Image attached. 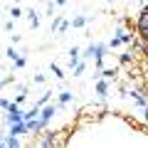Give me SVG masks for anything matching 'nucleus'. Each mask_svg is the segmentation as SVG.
Masks as SVG:
<instances>
[{
    "mask_svg": "<svg viewBox=\"0 0 148 148\" xmlns=\"http://www.w3.org/2000/svg\"><path fill=\"white\" fill-rule=\"evenodd\" d=\"M5 121L10 123V126H12V123H22V121H25V111L20 109V104L12 101V106L5 111Z\"/></svg>",
    "mask_w": 148,
    "mask_h": 148,
    "instance_id": "obj_1",
    "label": "nucleus"
},
{
    "mask_svg": "<svg viewBox=\"0 0 148 148\" xmlns=\"http://www.w3.org/2000/svg\"><path fill=\"white\" fill-rule=\"evenodd\" d=\"M37 148H57V133L54 131H45L37 141Z\"/></svg>",
    "mask_w": 148,
    "mask_h": 148,
    "instance_id": "obj_2",
    "label": "nucleus"
},
{
    "mask_svg": "<svg viewBox=\"0 0 148 148\" xmlns=\"http://www.w3.org/2000/svg\"><path fill=\"white\" fill-rule=\"evenodd\" d=\"M94 89H96V96H99V99H106V96H109V91H111V82L101 77V79H96Z\"/></svg>",
    "mask_w": 148,
    "mask_h": 148,
    "instance_id": "obj_3",
    "label": "nucleus"
},
{
    "mask_svg": "<svg viewBox=\"0 0 148 148\" xmlns=\"http://www.w3.org/2000/svg\"><path fill=\"white\" fill-rule=\"evenodd\" d=\"M59 111V104H47V106H42V114H40V119H42L45 123L49 126V121L54 119V114Z\"/></svg>",
    "mask_w": 148,
    "mask_h": 148,
    "instance_id": "obj_4",
    "label": "nucleus"
},
{
    "mask_svg": "<svg viewBox=\"0 0 148 148\" xmlns=\"http://www.w3.org/2000/svg\"><path fill=\"white\" fill-rule=\"evenodd\" d=\"M72 99H74V94H72V91H67V89H62V91H59V96H57L59 111H62V109H64L67 104H72Z\"/></svg>",
    "mask_w": 148,
    "mask_h": 148,
    "instance_id": "obj_5",
    "label": "nucleus"
},
{
    "mask_svg": "<svg viewBox=\"0 0 148 148\" xmlns=\"http://www.w3.org/2000/svg\"><path fill=\"white\" fill-rule=\"evenodd\" d=\"M8 133H10V136H17V138H20V136H25V133H30V128H27V123L22 121V123H12Z\"/></svg>",
    "mask_w": 148,
    "mask_h": 148,
    "instance_id": "obj_6",
    "label": "nucleus"
},
{
    "mask_svg": "<svg viewBox=\"0 0 148 148\" xmlns=\"http://www.w3.org/2000/svg\"><path fill=\"white\" fill-rule=\"evenodd\" d=\"M143 27H148V8L146 5L141 8V15L136 17V30H143Z\"/></svg>",
    "mask_w": 148,
    "mask_h": 148,
    "instance_id": "obj_7",
    "label": "nucleus"
},
{
    "mask_svg": "<svg viewBox=\"0 0 148 148\" xmlns=\"http://www.w3.org/2000/svg\"><path fill=\"white\" fill-rule=\"evenodd\" d=\"M79 62H82V49L79 47H72V49H69V67L74 69Z\"/></svg>",
    "mask_w": 148,
    "mask_h": 148,
    "instance_id": "obj_8",
    "label": "nucleus"
},
{
    "mask_svg": "<svg viewBox=\"0 0 148 148\" xmlns=\"http://www.w3.org/2000/svg\"><path fill=\"white\" fill-rule=\"evenodd\" d=\"M119 62H121L123 67H136V57H133L131 52H123V54H119Z\"/></svg>",
    "mask_w": 148,
    "mask_h": 148,
    "instance_id": "obj_9",
    "label": "nucleus"
},
{
    "mask_svg": "<svg viewBox=\"0 0 148 148\" xmlns=\"http://www.w3.org/2000/svg\"><path fill=\"white\" fill-rule=\"evenodd\" d=\"M27 20H30V30H37V27H40V15L35 12V8L27 10Z\"/></svg>",
    "mask_w": 148,
    "mask_h": 148,
    "instance_id": "obj_10",
    "label": "nucleus"
},
{
    "mask_svg": "<svg viewBox=\"0 0 148 148\" xmlns=\"http://www.w3.org/2000/svg\"><path fill=\"white\" fill-rule=\"evenodd\" d=\"M116 74H119V69L116 67H114V69H101V72H99V77H104V79H109V82H116Z\"/></svg>",
    "mask_w": 148,
    "mask_h": 148,
    "instance_id": "obj_11",
    "label": "nucleus"
},
{
    "mask_svg": "<svg viewBox=\"0 0 148 148\" xmlns=\"http://www.w3.org/2000/svg\"><path fill=\"white\" fill-rule=\"evenodd\" d=\"M89 25V17H84V15H77L72 20V27H86Z\"/></svg>",
    "mask_w": 148,
    "mask_h": 148,
    "instance_id": "obj_12",
    "label": "nucleus"
},
{
    "mask_svg": "<svg viewBox=\"0 0 148 148\" xmlns=\"http://www.w3.org/2000/svg\"><path fill=\"white\" fill-rule=\"evenodd\" d=\"M5 57H8V59H10V62H17V59H20V57H22V54H20V52H17V49H15V47H8V49H5Z\"/></svg>",
    "mask_w": 148,
    "mask_h": 148,
    "instance_id": "obj_13",
    "label": "nucleus"
},
{
    "mask_svg": "<svg viewBox=\"0 0 148 148\" xmlns=\"http://www.w3.org/2000/svg\"><path fill=\"white\" fill-rule=\"evenodd\" d=\"M49 72H52L54 77H57V79H59V82L64 79V72H62V67H59V64H54V62H52V64H49Z\"/></svg>",
    "mask_w": 148,
    "mask_h": 148,
    "instance_id": "obj_14",
    "label": "nucleus"
},
{
    "mask_svg": "<svg viewBox=\"0 0 148 148\" xmlns=\"http://www.w3.org/2000/svg\"><path fill=\"white\" fill-rule=\"evenodd\" d=\"M84 69H86V59H82V62L77 64V67L72 69V72H74V77H82V72H84Z\"/></svg>",
    "mask_w": 148,
    "mask_h": 148,
    "instance_id": "obj_15",
    "label": "nucleus"
},
{
    "mask_svg": "<svg viewBox=\"0 0 148 148\" xmlns=\"http://www.w3.org/2000/svg\"><path fill=\"white\" fill-rule=\"evenodd\" d=\"M49 99H52V91H45V94L40 96V101H37V106H47Z\"/></svg>",
    "mask_w": 148,
    "mask_h": 148,
    "instance_id": "obj_16",
    "label": "nucleus"
},
{
    "mask_svg": "<svg viewBox=\"0 0 148 148\" xmlns=\"http://www.w3.org/2000/svg\"><path fill=\"white\" fill-rule=\"evenodd\" d=\"M69 27H72V22H69V20H62V25H59V32H57V35H59V37H62V35H64V32H67V30H69Z\"/></svg>",
    "mask_w": 148,
    "mask_h": 148,
    "instance_id": "obj_17",
    "label": "nucleus"
},
{
    "mask_svg": "<svg viewBox=\"0 0 148 148\" xmlns=\"http://www.w3.org/2000/svg\"><path fill=\"white\" fill-rule=\"evenodd\" d=\"M10 17H12V20H17V17H22V10H20V8H10Z\"/></svg>",
    "mask_w": 148,
    "mask_h": 148,
    "instance_id": "obj_18",
    "label": "nucleus"
},
{
    "mask_svg": "<svg viewBox=\"0 0 148 148\" xmlns=\"http://www.w3.org/2000/svg\"><path fill=\"white\" fill-rule=\"evenodd\" d=\"M106 45H109L111 49H116L119 45H123V42H121V40H119V37H111V40H109V42H106Z\"/></svg>",
    "mask_w": 148,
    "mask_h": 148,
    "instance_id": "obj_19",
    "label": "nucleus"
},
{
    "mask_svg": "<svg viewBox=\"0 0 148 148\" xmlns=\"http://www.w3.org/2000/svg\"><path fill=\"white\" fill-rule=\"evenodd\" d=\"M0 106H3V111H8V109L12 106V101L8 99V96H3V99H0Z\"/></svg>",
    "mask_w": 148,
    "mask_h": 148,
    "instance_id": "obj_20",
    "label": "nucleus"
},
{
    "mask_svg": "<svg viewBox=\"0 0 148 148\" xmlns=\"http://www.w3.org/2000/svg\"><path fill=\"white\" fill-rule=\"evenodd\" d=\"M136 32H138V40L148 42V27H143V30H136Z\"/></svg>",
    "mask_w": 148,
    "mask_h": 148,
    "instance_id": "obj_21",
    "label": "nucleus"
},
{
    "mask_svg": "<svg viewBox=\"0 0 148 148\" xmlns=\"http://www.w3.org/2000/svg\"><path fill=\"white\" fill-rule=\"evenodd\" d=\"M59 25H62V17H54L52 20V32H59Z\"/></svg>",
    "mask_w": 148,
    "mask_h": 148,
    "instance_id": "obj_22",
    "label": "nucleus"
},
{
    "mask_svg": "<svg viewBox=\"0 0 148 148\" xmlns=\"http://www.w3.org/2000/svg\"><path fill=\"white\" fill-rule=\"evenodd\" d=\"M25 99H27V91H20V94L15 96V104H22V101H25Z\"/></svg>",
    "mask_w": 148,
    "mask_h": 148,
    "instance_id": "obj_23",
    "label": "nucleus"
},
{
    "mask_svg": "<svg viewBox=\"0 0 148 148\" xmlns=\"http://www.w3.org/2000/svg\"><path fill=\"white\" fill-rule=\"evenodd\" d=\"M12 64H15V69H22V67H25V64H27V59H25V57H20V59H17V62H12Z\"/></svg>",
    "mask_w": 148,
    "mask_h": 148,
    "instance_id": "obj_24",
    "label": "nucleus"
},
{
    "mask_svg": "<svg viewBox=\"0 0 148 148\" xmlns=\"http://www.w3.org/2000/svg\"><path fill=\"white\" fill-rule=\"evenodd\" d=\"M45 79H47L45 74H35V84H45Z\"/></svg>",
    "mask_w": 148,
    "mask_h": 148,
    "instance_id": "obj_25",
    "label": "nucleus"
},
{
    "mask_svg": "<svg viewBox=\"0 0 148 148\" xmlns=\"http://www.w3.org/2000/svg\"><path fill=\"white\" fill-rule=\"evenodd\" d=\"M141 69H143V74L148 77V59H143V62H141Z\"/></svg>",
    "mask_w": 148,
    "mask_h": 148,
    "instance_id": "obj_26",
    "label": "nucleus"
},
{
    "mask_svg": "<svg viewBox=\"0 0 148 148\" xmlns=\"http://www.w3.org/2000/svg\"><path fill=\"white\" fill-rule=\"evenodd\" d=\"M3 84H5V86L12 84V77H10V74H5V77H3Z\"/></svg>",
    "mask_w": 148,
    "mask_h": 148,
    "instance_id": "obj_27",
    "label": "nucleus"
},
{
    "mask_svg": "<svg viewBox=\"0 0 148 148\" xmlns=\"http://www.w3.org/2000/svg\"><path fill=\"white\" fill-rule=\"evenodd\" d=\"M54 3H57V5H67V0H54Z\"/></svg>",
    "mask_w": 148,
    "mask_h": 148,
    "instance_id": "obj_28",
    "label": "nucleus"
},
{
    "mask_svg": "<svg viewBox=\"0 0 148 148\" xmlns=\"http://www.w3.org/2000/svg\"><path fill=\"white\" fill-rule=\"evenodd\" d=\"M146 8H148V3H146Z\"/></svg>",
    "mask_w": 148,
    "mask_h": 148,
    "instance_id": "obj_29",
    "label": "nucleus"
},
{
    "mask_svg": "<svg viewBox=\"0 0 148 148\" xmlns=\"http://www.w3.org/2000/svg\"><path fill=\"white\" fill-rule=\"evenodd\" d=\"M57 148H62V146H57Z\"/></svg>",
    "mask_w": 148,
    "mask_h": 148,
    "instance_id": "obj_30",
    "label": "nucleus"
}]
</instances>
